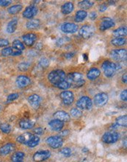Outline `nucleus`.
Returning a JSON list of instances; mask_svg holds the SVG:
<instances>
[{
    "instance_id": "8",
    "label": "nucleus",
    "mask_w": 127,
    "mask_h": 162,
    "mask_svg": "<svg viewBox=\"0 0 127 162\" xmlns=\"http://www.w3.org/2000/svg\"><path fill=\"white\" fill-rule=\"evenodd\" d=\"M110 56L117 61H121L126 58V50L125 49L113 50L111 51Z\"/></svg>"
},
{
    "instance_id": "25",
    "label": "nucleus",
    "mask_w": 127,
    "mask_h": 162,
    "mask_svg": "<svg viewBox=\"0 0 127 162\" xmlns=\"http://www.w3.org/2000/svg\"><path fill=\"white\" fill-rule=\"evenodd\" d=\"M74 9V4L72 2H66L65 4H64L61 8V11L63 14H69L71 12L73 11Z\"/></svg>"
},
{
    "instance_id": "11",
    "label": "nucleus",
    "mask_w": 127,
    "mask_h": 162,
    "mask_svg": "<svg viewBox=\"0 0 127 162\" xmlns=\"http://www.w3.org/2000/svg\"><path fill=\"white\" fill-rule=\"evenodd\" d=\"M51 156V153L48 150H40L36 152L33 156V159L36 162H41L46 160Z\"/></svg>"
},
{
    "instance_id": "19",
    "label": "nucleus",
    "mask_w": 127,
    "mask_h": 162,
    "mask_svg": "<svg viewBox=\"0 0 127 162\" xmlns=\"http://www.w3.org/2000/svg\"><path fill=\"white\" fill-rule=\"evenodd\" d=\"M15 149V144L12 143H8L5 144L0 148V155L1 156H7V155L10 154V153L13 152Z\"/></svg>"
},
{
    "instance_id": "35",
    "label": "nucleus",
    "mask_w": 127,
    "mask_h": 162,
    "mask_svg": "<svg viewBox=\"0 0 127 162\" xmlns=\"http://www.w3.org/2000/svg\"><path fill=\"white\" fill-rule=\"evenodd\" d=\"M39 142H40L39 137H38V136H36V135H33L32 139H30V141H29V143L27 144V145L29 146V147H35V146L38 145V143H39Z\"/></svg>"
},
{
    "instance_id": "44",
    "label": "nucleus",
    "mask_w": 127,
    "mask_h": 162,
    "mask_svg": "<svg viewBox=\"0 0 127 162\" xmlns=\"http://www.w3.org/2000/svg\"><path fill=\"white\" fill-rule=\"evenodd\" d=\"M9 44V41L7 39L4 38H0V47H6Z\"/></svg>"
},
{
    "instance_id": "46",
    "label": "nucleus",
    "mask_w": 127,
    "mask_h": 162,
    "mask_svg": "<svg viewBox=\"0 0 127 162\" xmlns=\"http://www.w3.org/2000/svg\"><path fill=\"white\" fill-rule=\"evenodd\" d=\"M121 99L123 101H126L127 100V92L126 90H123L121 94Z\"/></svg>"
},
{
    "instance_id": "24",
    "label": "nucleus",
    "mask_w": 127,
    "mask_h": 162,
    "mask_svg": "<svg viewBox=\"0 0 127 162\" xmlns=\"http://www.w3.org/2000/svg\"><path fill=\"white\" fill-rule=\"evenodd\" d=\"M17 25H18V19L16 18L12 19L11 21L8 24L6 27V31L8 33H13L15 30L17 28Z\"/></svg>"
},
{
    "instance_id": "42",
    "label": "nucleus",
    "mask_w": 127,
    "mask_h": 162,
    "mask_svg": "<svg viewBox=\"0 0 127 162\" xmlns=\"http://www.w3.org/2000/svg\"><path fill=\"white\" fill-rule=\"evenodd\" d=\"M39 64L41 67L46 68V67H47L48 66V64H49V61H48V59L45 58V57H43V58H41V60H40Z\"/></svg>"
},
{
    "instance_id": "41",
    "label": "nucleus",
    "mask_w": 127,
    "mask_h": 162,
    "mask_svg": "<svg viewBox=\"0 0 127 162\" xmlns=\"http://www.w3.org/2000/svg\"><path fill=\"white\" fill-rule=\"evenodd\" d=\"M60 153H61L65 157H69L71 155V150L69 147H65L63 148V149L60 151Z\"/></svg>"
},
{
    "instance_id": "18",
    "label": "nucleus",
    "mask_w": 127,
    "mask_h": 162,
    "mask_svg": "<svg viewBox=\"0 0 127 162\" xmlns=\"http://www.w3.org/2000/svg\"><path fill=\"white\" fill-rule=\"evenodd\" d=\"M28 101L30 104V105L32 106L34 109H38L39 108L40 104H41V99L40 97V96L37 95H32L29 96L28 98Z\"/></svg>"
},
{
    "instance_id": "32",
    "label": "nucleus",
    "mask_w": 127,
    "mask_h": 162,
    "mask_svg": "<svg viewBox=\"0 0 127 162\" xmlns=\"http://www.w3.org/2000/svg\"><path fill=\"white\" fill-rule=\"evenodd\" d=\"M25 154L22 152H16L12 156L11 159L13 162L14 161H22L24 159Z\"/></svg>"
},
{
    "instance_id": "1",
    "label": "nucleus",
    "mask_w": 127,
    "mask_h": 162,
    "mask_svg": "<svg viewBox=\"0 0 127 162\" xmlns=\"http://www.w3.org/2000/svg\"><path fill=\"white\" fill-rule=\"evenodd\" d=\"M48 78L52 84H53L55 86H57V85L66 80L65 73L64 71L60 70V69H56V70L52 71L48 74Z\"/></svg>"
},
{
    "instance_id": "7",
    "label": "nucleus",
    "mask_w": 127,
    "mask_h": 162,
    "mask_svg": "<svg viewBox=\"0 0 127 162\" xmlns=\"http://www.w3.org/2000/svg\"><path fill=\"white\" fill-rule=\"evenodd\" d=\"M46 143L50 146L52 148L57 149V148L60 147L62 145L63 141L62 139L59 136H50L46 139Z\"/></svg>"
},
{
    "instance_id": "43",
    "label": "nucleus",
    "mask_w": 127,
    "mask_h": 162,
    "mask_svg": "<svg viewBox=\"0 0 127 162\" xmlns=\"http://www.w3.org/2000/svg\"><path fill=\"white\" fill-rule=\"evenodd\" d=\"M18 97V94H11L8 97V102H10V101H13L15 100H16L17 98Z\"/></svg>"
},
{
    "instance_id": "10",
    "label": "nucleus",
    "mask_w": 127,
    "mask_h": 162,
    "mask_svg": "<svg viewBox=\"0 0 127 162\" xmlns=\"http://www.w3.org/2000/svg\"><path fill=\"white\" fill-rule=\"evenodd\" d=\"M60 98L62 99V102H63L65 105H71L73 103L74 100V94L70 91H62L60 94Z\"/></svg>"
},
{
    "instance_id": "49",
    "label": "nucleus",
    "mask_w": 127,
    "mask_h": 162,
    "mask_svg": "<svg viewBox=\"0 0 127 162\" xmlns=\"http://www.w3.org/2000/svg\"><path fill=\"white\" fill-rule=\"evenodd\" d=\"M107 5L103 4V5H101L100 9H99V11H100V12H104V11H105V10H107Z\"/></svg>"
},
{
    "instance_id": "36",
    "label": "nucleus",
    "mask_w": 127,
    "mask_h": 162,
    "mask_svg": "<svg viewBox=\"0 0 127 162\" xmlns=\"http://www.w3.org/2000/svg\"><path fill=\"white\" fill-rule=\"evenodd\" d=\"M79 7L81 9H88V8H90V7H92L93 5V2H90V1H87V0H85V1H82L79 2Z\"/></svg>"
},
{
    "instance_id": "40",
    "label": "nucleus",
    "mask_w": 127,
    "mask_h": 162,
    "mask_svg": "<svg viewBox=\"0 0 127 162\" xmlns=\"http://www.w3.org/2000/svg\"><path fill=\"white\" fill-rule=\"evenodd\" d=\"M29 64H28V63L22 62L19 64L18 68L19 70L22 71V72H24V71H27V69H29Z\"/></svg>"
},
{
    "instance_id": "38",
    "label": "nucleus",
    "mask_w": 127,
    "mask_h": 162,
    "mask_svg": "<svg viewBox=\"0 0 127 162\" xmlns=\"http://www.w3.org/2000/svg\"><path fill=\"white\" fill-rule=\"evenodd\" d=\"M56 87H57L58 88H60V89L66 90V89H68V88H70L71 86H70V84H69V82L65 80V81H62V83H60L59 85H57Z\"/></svg>"
},
{
    "instance_id": "16",
    "label": "nucleus",
    "mask_w": 127,
    "mask_h": 162,
    "mask_svg": "<svg viewBox=\"0 0 127 162\" xmlns=\"http://www.w3.org/2000/svg\"><path fill=\"white\" fill-rule=\"evenodd\" d=\"M22 54V51H18L16 50L12 47H6L3 49L2 51V55L4 57L8 56H17V55H20Z\"/></svg>"
},
{
    "instance_id": "23",
    "label": "nucleus",
    "mask_w": 127,
    "mask_h": 162,
    "mask_svg": "<svg viewBox=\"0 0 127 162\" xmlns=\"http://www.w3.org/2000/svg\"><path fill=\"white\" fill-rule=\"evenodd\" d=\"M33 135L34 134L31 133H26L24 134H22V135L19 136L18 138H17V142L21 144H27L29 143V141H30V139H32Z\"/></svg>"
},
{
    "instance_id": "45",
    "label": "nucleus",
    "mask_w": 127,
    "mask_h": 162,
    "mask_svg": "<svg viewBox=\"0 0 127 162\" xmlns=\"http://www.w3.org/2000/svg\"><path fill=\"white\" fill-rule=\"evenodd\" d=\"M10 3H11V1H7V0H0V5L2 7H7L8 6Z\"/></svg>"
},
{
    "instance_id": "12",
    "label": "nucleus",
    "mask_w": 127,
    "mask_h": 162,
    "mask_svg": "<svg viewBox=\"0 0 127 162\" xmlns=\"http://www.w3.org/2000/svg\"><path fill=\"white\" fill-rule=\"evenodd\" d=\"M60 28L65 33H74L78 30V26L76 24L67 22V23L62 24Z\"/></svg>"
},
{
    "instance_id": "27",
    "label": "nucleus",
    "mask_w": 127,
    "mask_h": 162,
    "mask_svg": "<svg viewBox=\"0 0 127 162\" xmlns=\"http://www.w3.org/2000/svg\"><path fill=\"white\" fill-rule=\"evenodd\" d=\"M19 126L22 129H31L34 126V123L29 119H22L19 122Z\"/></svg>"
},
{
    "instance_id": "14",
    "label": "nucleus",
    "mask_w": 127,
    "mask_h": 162,
    "mask_svg": "<svg viewBox=\"0 0 127 162\" xmlns=\"http://www.w3.org/2000/svg\"><path fill=\"white\" fill-rule=\"evenodd\" d=\"M15 84L18 88H23L25 87L28 86L30 84V79L27 76L21 75L17 78L16 81H15Z\"/></svg>"
},
{
    "instance_id": "9",
    "label": "nucleus",
    "mask_w": 127,
    "mask_h": 162,
    "mask_svg": "<svg viewBox=\"0 0 127 162\" xmlns=\"http://www.w3.org/2000/svg\"><path fill=\"white\" fill-rule=\"evenodd\" d=\"M108 102V95L105 93H99L95 96L94 103L98 107H102L105 105Z\"/></svg>"
},
{
    "instance_id": "5",
    "label": "nucleus",
    "mask_w": 127,
    "mask_h": 162,
    "mask_svg": "<svg viewBox=\"0 0 127 162\" xmlns=\"http://www.w3.org/2000/svg\"><path fill=\"white\" fill-rule=\"evenodd\" d=\"M76 106L82 110H90L93 106V102L88 97H82L76 102Z\"/></svg>"
},
{
    "instance_id": "51",
    "label": "nucleus",
    "mask_w": 127,
    "mask_h": 162,
    "mask_svg": "<svg viewBox=\"0 0 127 162\" xmlns=\"http://www.w3.org/2000/svg\"><path fill=\"white\" fill-rule=\"evenodd\" d=\"M126 77H127L126 74H123V77H122V81H123L124 83H126Z\"/></svg>"
},
{
    "instance_id": "3",
    "label": "nucleus",
    "mask_w": 127,
    "mask_h": 162,
    "mask_svg": "<svg viewBox=\"0 0 127 162\" xmlns=\"http://www.w3.org/2000/svg\"><path fill=\"white\" fill-rule=\"evenodd\" d=\"M102 67L104 74L107 78H112V76L115 75L116 71L118 70L117 64L109 61V60H105L102 64Z\"/></svg>"
},
{
    "instance_id": "17",
    "label": "nucleus",
    "mask_w": 127,
    "mask_h": 162,
    "mask_svg": "<svg viewBox=\"0 0 127 162\" xmlns=\"http://www.w3.org/2000/svg\"><path fill=\"white\" fill-rule=\"evenodd\" d=\"M22 38H23L24 43H25L27 46H32L34 44L35 42L36 41V39H37V36H36L35 34L34 33H27L24 35L22 36Z\"/></svg>"
},
{
    "instance_id": "47",
    "label": "nucleus",
    "mask_w": 127,
    "mask_h": 162,
    "mask_svg": "<svg viewBox=\"0 0 127 162\" xmlns=\"http://www.w3.org/2000/svg\"><path fill=\"white\" fill-rule=\"evenodd\" d=\"M34 132L35 134H38V135H41L43 133V130L41 128H37L34 129Z\"/></svg>"
},
{
    "instance_id": "31",
    "label": "nucleus",
    "mask_w": 127,
    "mask_h": 162,
    "mask_svg": "<svg viewBox=\"0 0 127 162\" xmlns=\"http://www.w3.org/2000/svg\"><path fill=\"white\" fill-rule=\"evenodd\" d=\"M22 8H23V7H22V5H13V6L10 7L9 9H8V13L12 15L16 14V13H18V12H20L21 10H22Z\"/></svg>"
},
{
    "instance_id": "34",
    "label": "nucleus",
    "mask_w": 127,
    "mask_h": 162,
    "mask_svg": "<svg viewBox=\"0 0 127 162\" xmlns=\"http://www.w3.org/2000/svg\"><path fill=\"white\" fill-rule=\"evenodd\" d=\"M13 47L16 50H18V51H22L25 49V47H24V43L20 41L19 40H15L13 42Z\"/></svg>"
},
{
    "instance_id": "33",
    "label": "nucleus",
    "mask_w": 127,
    "mask_h": 162,
    "mask_svg": "<svg viewBox=\"0 0 127 162\" xmlns=\"http://www.w3.org/2000/svg\"><path fill=\"white\" fill-rule=\"evenodd\" d=\"M116 123L118 126H122V127H126L127 125V116L126 115L124 116H121L118 117L116 119Z\"/></svg>"
},
{
    "instance_id": "52",
    "label": "nucleus",
    "mask_w": 127,
    "mask_h": 162,
    "mask_svg": "<svg viewBox=\"0 0 127 162\" xmlns=\"http://www.w3.org/2000/svg\"><path fill=\"white\" fill-rule=\"evenodd\" d=\"M14 162H22V161H14Z\"/></svg>"
},
{
    "instance_id": "50",
    "label": "nucleus",
    "mask_w": 127,
    "mask_h": 162,
    "mask_svg": "<svg viewBox=\"0 0 127 162\" xmlns=\"http://www.w3.org/2000/svg\"><path fill=\"white\" fill-rule=\"evenodd\" d=\"M74 55V53H69V54H66L65 55V57H67V58H71V57H73V55Z\"/></svg>"
},
{
    "instance_id": "37",
    "label": "nucleus",
    "mask_w": 127,
    "mask_h": 162,
    "mask_svg": "<svg viewBox=\"0 0 127 162\" xmlns=\"http://www.w3.org/2000/svg\"><path fill=\"white\" fill-rule=\"evenodd\" d=\"M0 129L4 133H9L11 131V127L9 124H7V123L0 125Z\"/></svg>"
},
{
    "instance_id": "26",
    "label": "nucleus",
    "mask_w": 127,
    "mask_h": 162,
    "mask_svg": "<svg viewBox=\"0 0 127 162\" xmlns=\"http://www.w3.org/2000/svg\"><path fill=\"white\" fill-rule=\"evenodd\" d=\"M87 16H88V13H87L85 10H78V11L76 13L74 20H75L76 22H82L83 20H85V19L86 18Z\"/></svg>"
},
{
    "instance_id": "20",
    "label": "nucleus",
    "mask_w": 127,
    "mask_h": 162,
    "mask_svg": "<svg viewBox=\"0 0 127 162\" xmlns=\"http://www.w3.org/2000/svg\"><path fill=\"white\" fill-rule=\"evenodd\" d=\"M48 125L51 128L52 130H55V131H60L61 130L64 126V122L62 121H60L58 119H53L49 122Z\"/></svg>"
},
{
    "instance_id": "13",
    "label": "nucleus",
    "mask_w": 127,
    "mask_h": 162,
    "mask_svg": "<svg viewBox=\"0 0 127 162\" xmlns=\"http://www.w3.org/2000/svg\"><path fill=\"white\" fill-rule=\"evenodd\" d=\"M38 12V8L35 5H29L27 7L23 12V16L26 19H32L35 16L37 15Z\"/></svg>"
},
{
    "instance_id": "29",
    "label": "nucleus",
    "mask_w": 127,
    "mask_h": 162,
    "mask_svg": "<svg viewBox=\"0 0 127 162\" xmlns=\"http://www.w3.org/2000/svg\"><path fill=\"white\" fill-rule=\"evenodd\" d=\"M27 27L28 29H34L38 28L40 26V21L38 19H32V20L29 21L27 22V24H26Z\"/></svg>"
},
{
    "instance_id": "28",
    "label": "nucleus",
    "mask_w": 127,
    "mask_h": 162,
    "mask_svg": "<svg viewBox=\"0 0 127 162\" xmlns=\"http://www.w3.org/2000/svg\"><path fill=\"white\" fill-rule=\"evenodd\" d=\"M127 30H126V27H121L119 28L115 29L113 31V36H115L116 38H120L122 37V36H124L126 35Z\"/></svg>"
},
{
    "instance_id": "30",
    "label": "nucleus",
    "mask_w": 127,
    "mask_h": 162,
    "mask_svg": "<svg viewBox=\"0 0 127 162\" xmlns=\"http://www.w3.org/2000/svg\"><path fill=\"white\" fill-rule=\"evenodd\" d=\"M111 43H112V44L114 45V46L121 47V46H123V45H124L125 43H126V39L122 37L115 38L111 41Z\"/></svg>"
},
{
    "instance_id": "21",
    "label": "nucleus",
    "mask_w": 127,
    "mask_h": 162,
    "mask_svg": "<svg viewBox=\"0 0 127 162\" xmlns=\"http://www.w3.org/2000/svg\"><path fill=\"white\" fill-rule=\"evenodd\" d=\"M54 117L55 118V119H58L60 121L62 122H69L71 119V116L68 113L65 112V111H57L54 114Z\"/></svg>"
},
{
    "instance_id": "48",
    "label": "nucleus",
    "mask_w": 127,
    "mask_h": 162,
    "mask_svg": "<svg viewBox=\"0 0 127 162\" xmlns=\"http://www.w3.org/2000/svg\"><path fill=\"white\" fill-rule=\"evenodd\" d=\"M89 17L91 20H95L97 18V13L95 12H91L89 14Z\"/></svg>"
},
{
    "instance_id": "15",
    "label": "nucleus",
    "mask_w": 127,
    "mask_h": 162,
    "mask_svg": "<svg viewBox=\"0 0 127 162\" xmlns=\"http://www.w3.org/2000/svg\"><path fill=\"white\" fill-rule=\"evenodd\" d=\"M115 24L112 19L109 18V17H104L102 19V22L100 24V29L102 31H104L106 29L114 27Z\"/></svg>"
},
{
    "instance_id": "39",
    "label": "nucleus",
    "mask_w": 127,
    "mask_h": 162,
    "mask_svg": "<svg viewBox=\"0 0 127 162\" xmlns=\"http://www.w3.org/2000/svg\"><path fill=\"white\" fill-rule=\"evenodd\" d=\"M71 115L74 118H79L82 116V111L78 109H73L71 111Z\"/></svg>"
},
{
    "instance_id": "22",
    "label": "nucleus",
    "mask_w": 127,
    "mask_h": 162,
    "mask_svg": "<svg viewBox=\"0 0 127 162\" xmlns=\"http://www.w3.org/2000/svg\"><path fill=\"white\" fill-rule=\"evenodd\" d=\"M101 74V71L99 70L98 68H91L89 71H88L87 77L90 81H94L97 78H99Z\"/></svg>"
},
{
    "instance_id": "6",
    "label": "nucleus",
    "mask_w": 127,
    "mask_h": 162,
    "mask_svg": "<svg viewBox=\"0 0 127 162\" xmlns=\"http://www.w3.org/2000/svg\"><path fill=\"white\" fill-rule=\"evenodd\" d=\"M120 138V135L117 132L111 131V132H107L103 135L102 136V141L104 143L107 144H112L116 142Z\"/></svg>"
},
{
    "instance_id": "2",
    "label": "nucleus",
    "mask_w": 127,
    "mask_h": 162,
    "mask_svg": "<svg viewBox=\"0 0 127 162\" xmlns=\"http://www.w3.org/2000/svg\"><path fill=\"white\" fill-rule=\"evenodd\" d=\"M66 81L69 82L71 86L74 87V88L82 86L85 83L83 75L79 72H73L69 74Z\"/></svg>"
},
{
    "instance_id": "4",
    "label": "nucleus",
    "mask_w": 127,
    "mask_h": 162,
    "mask_svg": "<svg viewBox=\"0 0 127 162\" xmlns=\"http://www.w3.org/2000/svg\"><path fill=\"white\" fill-rule=\"evenodd\" d=\"M79 36L85 39L91 38L95 33V28L91 25H84L79 29Z\"/></svg>"
}]
</instances>
